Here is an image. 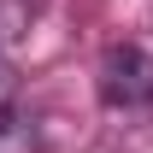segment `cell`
Masks as SVG:
<instances>
[{"instance_id":"cell-1","label":"cell","mask_w":153,"mask_h":153,"mask_svg":"<svg viewBox=\"0 0 153 153\" xmlns=\"http://www.w3.org/2000/svg\"><path fill=\"white\" fill-rule=\"evenodd\" d=\"M94 76H100V100L106 106H124V112L130 106H153V53L147 47H130V41L112 47Z\"/></svg>"}]
</instances>
